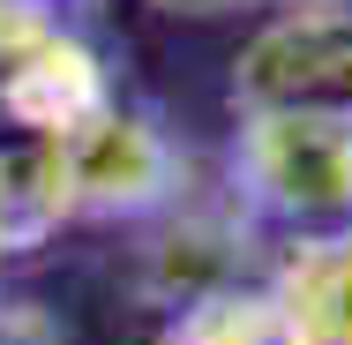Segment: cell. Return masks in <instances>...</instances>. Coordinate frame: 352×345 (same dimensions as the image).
<instances>
[{
  "label": "cell",
  "instance_id": "1",
  "mask_svg": "<svg viewBox=\"0 0 352 345\" xmlns=\"http://www.w3.org/2000/svg\"><path fill=\"white\" fill-rule=\"evenodd\" d=\"M225 188L263 233H352V128L307 113H232Z\"/></svg>",
  "mask_w": 352,
  "mask_h": 345
},
{
  "label": "cell",
  "instance_id": "2",
  "mask_svg": "<svg viewBox=\"0 0 352 345\" xmlns=\"http://www.w3.org/2000/svg\"><path fill=\"white\" fill-rule=\"evenodd\" d=\"M232 113H307L352 128V8H278L232 61Z\"/></svg>",
  "mask_w": 352,
  "mask_h": 345
},
{
  "label": "cell",
  "instance_id": "3",
  "mask_svg": "<svg viewBox=\"0 0 352 345\" xmlns=\"http://www.w3.org/2000/svg\"><path fill=\"white\" fill-rule=\"evenodd\" d=\"M60 173H68L75 218H157L180 203V143L165 136L157 113L128 98L98 105L60 136Z\"/></svg>",
  "mask_w": 352,
  "mask_h": 345
},
{
  "label": "cell",
  "instance_id": "4",
  "mask_svg": "<svg viewBox=\"0 0 352 345\" xmlns=\"http://www.w3.org/2000/svg\"><path fill=\"white\" fill-rule=\"evenodd\" d=\"M113 75L98 61V45L75 30L68 15L30 23L8 53H0V121L8 128H38V136H68L75 121H90L98 105H113Z\"/></svg>",
  "mask_w": 352,
  "mask_h": 345
},
{
  "label": "cell",
  "instance_id": "5",
  "mask_svg": "<svg viewBox=\"0 0 352 345\" xmlns=\"http://www.w3.org/2000/svg\"><path fill=\"white\" fill-rule=\"evenodd\" d=\"M255 240H263V225L240 203L232 210H180V218H165V233L142 248V293H150L157 308H188V300H203L217 285L270 278V271H255Z\"/></svg>",
  "mask_w": 352,
  "mask_h": 345
},
{
  "label": "cell",
  "instance_id": "6",
  "mask_svg": "<svg viewBox=\"0 0 352 345\" xmlns=\"http://www.w3.org/2000/svg\"><path fill=\"white\" fill-rule=\"evenodd\" d=\"M270 293L285 308V345H352V233L285 240Z\"/></svg>",
  "mask_w": 352,
  "mask_h": 345
},
{
  "label": "cell",
  "instance_id": "7",
  "mask_svg": "<svg viewBox=\"0 0 352 345\" xmlns=\"http://www.w3.org/2000/svg\"><path fill=\"white\" fill-rule=\"evenodd\" d=\"M68 218H75V196L60 173V136L0 121V255L45 248Z\"/></svg>",
  "mask_w": 352,
  "mask_h": 345
},
{
  "label": "cell",
  "instance_id": "8",
  "mask_svg": "<svg viewBox=\"0 0 352 345\" xmlns=\"http://www.w3.org/2000/svg\"><path fill=\"white\" fill-rule=\"evenodd\" d=\"M157 345H285V308L270 278H240V285H217L188 308H165Z\"/></svg>",
  "mask_w": 352,
  "mask_h": 345
},
{
  "label": "cell",
  "instance_id": "9",
  "mask_svg": "<svg viewBox=\"0 0 352 345\" xmlns=\"http://www.w3.org/2000/svg\"><path fill=\"white\" fill-rule=\"evenodd\" d=\"M0 345H60V323L38 300H0Z\"/></svg>",
  "mask_w": 352,
  "mask_h": 345
},
{
  "label": "cell",
  "instance_id": "10",
  "mask_svg": "<svg viewBox=\"0 0 352 345\" xmlns=\"http://www.w3.org/2000/svg\"><path fill=\"white\" fill-rule=\"evenodd\" d=\"M157 15H180V23H217V15H240V8H263V0H142Z\"/></svg>",
  "mask_w": 352,
  "mask_h": 345
},
{
  "label": "cell",
  "instance_id": "11",
  "mask_svg": "<svg viewBox=\"0 0 352 345\" xmlns=\"http://www.w3.org/2000/svg\"><path fill=\"white\" fill-rule=\"evenodd\" d=\"M263 8H352V0H263Z\"/></svg>",
  "mask_w": 352,
  "mask_h": 345
}]
</instances>
